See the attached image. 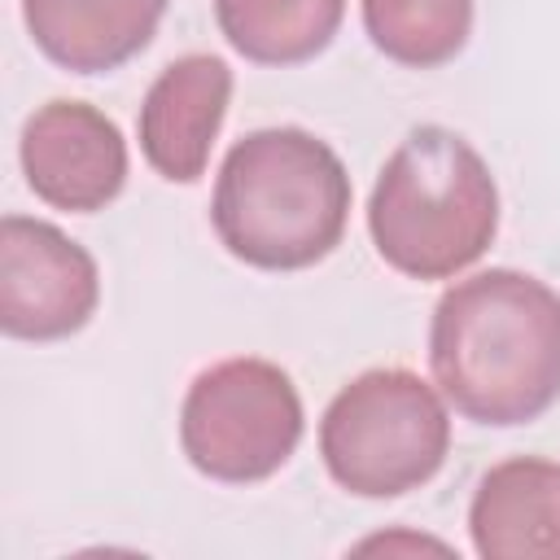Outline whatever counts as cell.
Instances as JSON below:
<instances>
[{"instance_id":"2","label":"cell","mask_w":560,"mask_h":560,"mask_svg":"<svg viewBox=\"0 0 560 560\" xmlns=\"http://www.w3.org/2000/svg\"><path fill=\"white\" fill-rule=\"evenodd\" d=\"M350 197L332 144L302 127H262L228 149L210 223L232 258L258 271H302L341 245Z\"/></svg>"},{"instance_id":"9","label":"cell","mask_w":560,"mask_h":560,"mask_svg":"<svg viewBox=\"0 0 560 560\" xmlns=\"http://www.w3.org/2000/svg\"><path fill=\"white\" fill-rule=\"evenodd\" d=\"M468 534L486 560H560V464L542 455L494 464L472 490Z\"/></svg>"},{"instance_id":"3","label":"cell","mask_w":560,"mask_h":560,"mask_svg":"<svg viewBox=\"0 0 560 560\" xmlns=\"http://www.w3.org/2000/svg\"><path fill=\"white\" fill-rule=\"evenodd\" d=\"M376 254L411 280H451L499 232V188L486 158L451 127H416L389 153L368 201Z\"/></svg>"},{"instance_id":"7","label":"cell","mask_w":560,"mask_h":560,"mask_svg":"<svg viewBox=\"0 0 560 560\" xmlns=\"http://www.w3.org/2000/svg\"><path fill=\"white\" fill-rule=\"evenodd\" d=\"M31 192L70 214L105 210L127 184V140L109 114L88 101L39 105L18 140Z\"/></svg>"},{"instance_id":"11","label":"cell","mask_w":560,"mask_h":560,"mask_svg":"<svg viewBox=\"0 0 560 560\" xmlns=\"http://www.w3.org/2000/svg\"><path fill=\"white\" fill-rule=\"evenodd\" d=\"M214 18L245 61L298 66L332 44L346 0H214Z\"/></svg>"},{"instance_id":"12","label":"cell","mask_w":560,"mask_h":560,"mask_svg":"<svg viewBox=\"0 0 560 560\" xmlns=\"http://www.w3.org/2000/svg\"><path fill=\"white\" fill-rule=\"evenodd\" d=\"M363 31L398 66H446L472 35V0H363Z\"/></svg>"},{"instance_id":"1","label":"cell","mask_w":560,"mask_h":560,"mask_svg":"<svg viewBox=\"0 0 560 560\" xmlns=\"http://www.w3.org/2000/svg\"><path fill=\"white\" fill-rule=\"evenodd\" d=\"M438 389L472 424H529L560 398V293L490 267L451 284L429 324Z\"/></svg>"},{"instance_id":"5","label":"cell","mask_w":560,"mask_h":560,"mask_svg":"<svg viewBox=\"0 0 560 560\" xmlns=\"http://www.w3.org/2000/svg\"><path fill=\"white\" fill-rule=\"evenodd\" d=\"M302 424L293 376L271 359L241 354L192 376L179 407V446L201 477L249 486L289 464Z\"/></svg>"},{"instance_id":"8","label":"cell","mask_w":560,"mask_h":560,"mask_svg":"<svg viewBox=\"0 0 560 560\" xmlns=\"http://www.w3.org/2000/svg\"><path fill=\"white\" fill-rule=\"evenodd\" d=\"M232 101V70L214 52H188L171 61L144 92L140 105V153L144 162L171 179H201L219 127Z\"/></svg>"},{"instance_id":"6","label":"cell","mask_w":560,"mask_h":560,"mask_svg":"<svg viewBox=\"0 0 560 560\" xmlns=\"http://www.w3.org/2000/svg\"><path fill=\"white\" fill-rule=\"evenodd\" d=\"M101 302L96 258L61 228L26 214L0 219V328L18 341H61Z\"/></svg>"},{"instance_id":"10","label":"cell","mask_w":560,"mask_h":560,"mask_svg":"<svg viewBox=\"0 0 560 560\" xmlns=\"http://www.w3.org/2000/svg\"><path fill=\"white\" fill-rule=\"evenodd\" d=\"M162 13L166 0H22L35 48L74 74H105L131 61Z\"/></svg>"},{"instance_id":"4","label":"cell","mask_w":560,"mask_h":560,"mask_svg":"<svg viewBox=\"0 0 560 560\" xmlns=\"http://www.w3.org/2000/svg\"><path fill=\"white\" fill-rule=\"evenodd\" d=\"M451 416L442 394L407 368H368L341 385L319 420L328 477L359 499H394L446 464Z\"/></svg>"}]
</instances>
